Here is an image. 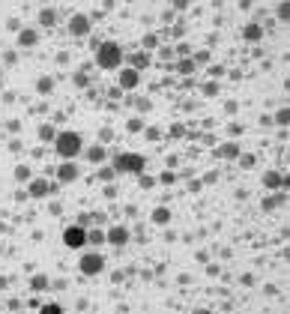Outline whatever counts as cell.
<instances>
[{
  "instance_id": "5b68a950",
  "label": "cell",
  "mask_w": 290,
  "mask_h": 314,
  "mask_svg": "<svg viewBox=\"0 0 290 314\" xmlns=\"http://www.w3.org/2000/svg\"><path fill=\"white\" fill-rule=\"evenodd\" d=\"M141 84V72L132 66H120L117 69V90H135Z\"/></svg>"
},
{
  "instance_id": "ba28073f",
  "label": "cell",
  "mask_w": 290,
  "mask_h": 314,
  "mask_svg": "<svg viewBox=\"0 0 290 314\" xmlns=\"http://www.w3.org/2000/svg\"><path fill=\"white\" fill-rule=\"evenodd\" d=\"M90 30H93V21H90V15H84V12H75V15L69 18V33H72V36H78V39H81V36H87Z\"/></svg>"
},
{
  "instance_id": "cb8c5ba5",
  "label": "cell",
  "mask_w": 290,
  "mask_h": 314,
  "mask_svg": "<svg viewBox=\"0 0 290 314\" xmlns=\"http://www.w3.org/2000/svg\"><path fill=\"white\" fill-rule=\"evenodd\" d=\"M39 314H63V306H60V303H45V306L39 309Z\"/></svg>"
},
{
  "instance_id": "603a6c76",
  "label": "cell",
  "mask_w": 290,
  "mask_h": 314,
  "mask_svg": "<svg viewBox=\"0 0 290 314\" xmlns=\"http://www.w3.org/2000/svg\"><path fill=\"white\" fill-rule=\"evenodd\" d=\"M87 243L90 246H102L105 243V234L102 231H87Z\"/></svg>"
},
{
  "instance_id": "9a60e30c",
  "label": "cell",
  "mask_w": 290,
  "mask_h": 314,
  "mask_svg": "<svg viewBox=\"0 0 290 314\" xmlns=\"http://www.w3.org/2000/svg\"><path fill=\"white\" fill-rule=\"evenodd\" d=\"M54 24H57V12H54L51 6L42 9V12H39V27H54Z\"/></svg>"
},
{
  "instance_id": "7c38bea8",
  "label": "cell",
  "mask_w": 290,
  "mask_h": 314,
  "mask_svg": "<svg viewBox=\"0 0 290 314\" xmlns=\"http://www.w3.org/2000/svg\"><path fill=\"white\" fill-rule=\"evenodd\" d=\"M39 42V33L33 30V27H21V33H18V45L21 48H33Z\"/></svg>"
},
{
  "instance_id": "4fadbf2b",
  "label": "cell",
  "mask_w": 290,
  "mask_h": 314,
  "mask_svg": "<svg viewBox=\"0 0 290 314\" xmlns=\"http://www.w3.org/2000/svg\"><path fill=\"white\" fill-rule=\"evenodd\" d=\"M243 39H246V42H261V39H264V27L255 24V21L246 24V27H243Z\"/></svg>"
},
{
  "instance_id": "7a4b0ae2",
  "label": "cell",
  "mask_w": 290,
  "mask_h": 314,
  "mask_svg": "<svg viewBox=\"0 0 290 314\" xmlns=\"http://www.w3.org/2000/svg\"><path fill=\"white\" fill-rule=\"evenodd\" d=\"M54 150L60 159H78L84 150V138L78 132H57L54 135Z\"/></svg>"
},
{
  "instance_id": "e0dca14e",
  "label": "cell",
  "mask_w": 290,
  "mask_h": 314,
  "mask_svg": "<svg viewBox=\"0 0 290 314\" xmlns=\"http://www.w3.org/2000/svg\"><path fill=\"white\" fill-rule=\"evenodd\" d=\"M87 159H90L93 165H102V162H105V147H99V144L90 147V150H87Z\"/></svg>"
},
{
  "instance_id": "52a82bcc",
  "label": "cell",
  "mask_w": 290,
  "mask_h": 314,
  "mask_svg": "<svg viewBox=\"0 0 290 314\" xmlns=\"http://www.w3.org/2000/svg\"><path fill=\"white\" fill-rule=\"evenodd\" d=\"M129 240H132V234H129V228H126V225H114V228H108V231H105V243H108V246H114V249H123Z\"/></svg>"
},
{
  "instance_id": "44dd1931",
  "label": "cell",
  "mask_w": 290,
  "mask_h": 314,
  "mask_svg": "<svg viewBox=\"0 0 290 314\" xmlns=\"http://www.w3.org/2000/svg\"><path fill=\"white\" fill-rule=\"evenodd\" d=\"M288 123H290V111H288V105H285V108L276 111V126H288Z\"/></svg>"
},
{
  "instance_id": "d6986e66",
  "label": "cell",
  "mask_w": 290,
  "mask_h": 314,
  "mask_svg": "<svg viewBox=\"0 0 290 314\" xmlns=\"http://www.w3.org/2000/svg\"><path fill=\"white\" fill-rule=\"evenodd\" d=\"M147 66H150V54H147V51H141V54H135V57H132V69H138V72H141V69H147Z\"/></svg>"
},
{
  "instance_id": "ffe728a7",
  "label": "cell",
  "mask_w": 290,
  "mask_h": 314,
  "mask_svg": "<svg viewBox=\"0 0 290 314\" xmlns=\"http://www.w3.org/2000/svg\"><path fill=\"white\" fill-rule=\"evenodd\" d=\"M36 90H39V93H51V90H54V78H48V75H42V78L36 81Z\"/></svg>"
},
{
  "instance_id": "7402d4cb",
  "label": "cell",
  "mask_w": 290,
  "mask_h": 314,
  "mask_svg": "<svg viewBox=\"0 0 290 314\" xmlns=\"http://www.w3.org/2000/svg\"><path fill=\"white\" fill-rule=\"evenodd\" d=\"M54 135H57V132H54V126H48V123H42V126H39V138H42V141H54Z\"/></svg>"
},
{
  "instance_id": "ac0fdd59",
  "label": "cell",
  "mask_w": 290,
  "mask_h": 314,
  "mask_svg": "<svg viewBox=\"0 0 290 314\" xmlns=\"http://www.w3.org/2000/svg\"><path fill=\"white\" fill-rule=\"evenodd\" d=\"M48 285H51V279H48V276H42V273L30 279V291H48Z\"/></svg>"
},
{
  "instance_id": "277c9868",
  "label": "cell",
  "mask_w": 290,
  "mask_h": 314,
  "mask_svg": "<svg viewBox=\"0 0 290 314\" xmlns=\"http://www.w3.org/2000/svg\"><path fill=\"white\" fill-rule=\"evenodd\" d=\"M78 270H81V276H87V279L102 276V273H105V258H102L99 252H87V255H81Z\"/></svg>"
},
{
  "instance_id": "484cf974",
  "label": "cell",
  "mask_w": 290,
  "mask_h": 314,
  "mask_svg": "<svg viewBox=\"0 0 290 314\" xmlns=\"http://www.w3.org/2000/svg\"><path fill=\"white\" fill-rule=\"evenodd\" d=\"M177 69H180L183 75H192V72H195V60H180V66H177Z\"/></svg>"
},
{
  "instance_id": "5bb4252c",
  "label": "cell",
  "mask_w": 290,
  "mask_h": 314,
  "mask_svg": "<svg viewBox=\"0 0 290 314\" xmlns=\"http://www.w3.org/2000/svg\"><path fill=\"white\" fill-rule=\"evenodd\" d=\"M168 222H171V210H168V207H156V210H153V225L165 228Z\"/></svg>"
},
{
  "instance_id": "f546056e",
  "label": "cell",
  "mask_w": 290,
  "mask_h": 314,
  "mask_svg": "<svg viewBox=\"0 0 290 314\" xmlns=\"http://www.w3.org/2000/svg\"><path fill=\"white\" fill-rule=\"evenodd\" d=\"M192 314H213V312H210V309H195Z\"/></svg>"
},
{
  "instance_id": "8fae6325",
  "label": "cell",
  "mask_w": 290,
  "mask_h": 314,
  "mask_svg": "<svg viewBox=\"0 0 290 314\" xmlns=\"http://www.w3.org/2000/svg\"><path fill=\"white\" fill-rule=\"evenodd\" d=\"M264 186L285 192V189H288V174H285V171H267V174H264Z\"/></svg>"
},
{
  "instance_id": "4316f807",
  "label": "cell",
  "mask_w": 290,
  "mask_h": 314,
  "mask_svg": "<svg viewBox=\"0 0 290 314\" xmlns=\"http://www.w3.org/2000/svg\"><path fill=\"white\" fill-rule=\"evenodd\" d=\"M279 18H282V21L288 24V18H290V3H288V0H285V3L279 6Z\"/></svg>"
},
{
  "instance_id": "3957f363",
  "label": "cell",
  "mask_w": 290,
  "mask_h": 314,
  "mask_svg": "<svg viewBox=\"0 0 290 314\" xmlns=\"http://www.w3.org/2000/svg\"><path fill=\"white\" fill-rule=\"evenodd\" d=\"M144 168H147V159L141 156V153H120L117 159H114V171L117 174H144Z\"/></svg>"
},
{
  "instance_id": "30bf717a",
  "label": "cell",
  "mask_w": 290,
  "mask_h": 314,
  "mask_svg": "<svg viewBox=\"0 0 290 314\" xmlns=\"http://www.w3.org/2000/svg\"><path fill=\"white\" fill-rule=\"evenodd\" d=\"M30 186H27V195L30 198H48L51 192H54V186L48 183V180H42V177H36V180H27Z\"/></svg>"
},
{
  "instance_id": "83f0119b",
  "label": "cell",
  "mask_w": 290,
  "mask_h": 314,
  "mask_svg": "<svg viewBox=\"0 0 290 314\" xmlns=\"http://www.w3.org/2000/svg\"><path fill=\"white\" fill-rule=\"evenodd\" d=\"M141 129H144V120L141 117H132L129 120V132H141Z\"/></svg>"
},
{
  "instance_id": "2e32d148",
  "label": "cell",
  "mask_w": 290,
  "mask_h": 314,
  "mask_svg": "<svg viewBox=\"0 0 290 314\" xmlns=\"http://www.w3.org/2000/svg\"><path fill=\"white\" fill-rule=\"evenodd\" d=\"M219 156L222 159H240V147L237 144H222L219 147Z\"/></svg>"
},
{
  "instance_id": "6da1fadb",
  "label": "cell",
  "mask_w": 290,
  "mask_h": 314,
  "mask_svg": "<svg viewBox=\"0 0 290 314\" xmlns=\"http://www.w3.org/2000/svg\"><path fill=\"white\" fill-rule=\"evenodd\" d=\"M123 45H117V42H102L99 48H96V66L99 69H108V72H117L120 66H123Z\"/></svg>"
},
{
  "instance_id": "f1b7e54d",
  "label": "cell",
  "mask_w": 290,
  "mask_h": 314,
  "mask_svg": "<svg viewBox=\"0 0 290 314\" xmlns=\"http://www.w3.org/2000/svg\"><path fill=\"white\" fill-rule=\"evenodd\" d=\"M75 84H78V87H87V78H84V72H78V75H75Z\"/></svg>"
},
{
  "instance_id": "8992f818",
  "label": "cell",
  "mask_w": 290,
  "mask_h": 314,
  "mask_svg": "<svg viewBox=\"0 0 290 314\" xmlns=\"http://www.w3.org/2000/svg\"><path fill=\"white\" fill-rule=\"evenodd\" d=\"M63 246H66V249H84V246H87V231H84L81 225L66 228V231H63Z\"/></svg>"
},
{
  "instance_id": "9c48e42d",
  "label": "cell",
  "mask_w": 290,
  "mask_h": 314,
  "mask_svg": "<svg viewBox=\"0 0 290 314\" xmlns=\"http://www.w3.org/2000/svg\"><path fill=\"white\" fill-rule=\"evenodd\" d=\"M78 177H81V168L75 165V159H63L60 168H57V180L60 183H75Z\"/></svg>"
},
{
  "instance_id": "d4e9b609",
  "label": "cell",
  "mask_w": 290,
  "mask_h": 314,
  "mask_svg": "<svg viewBox=\"0 0 290 314\" xmlns=\"http://www.w3.org/2000/svg\"><path fill=\"white\" fill-rule=\"evenodd\" d=\"M15 180H18V183H27V180H30V168H27V165H18V168H15Z\"/></svg>"
}]
</instances>
